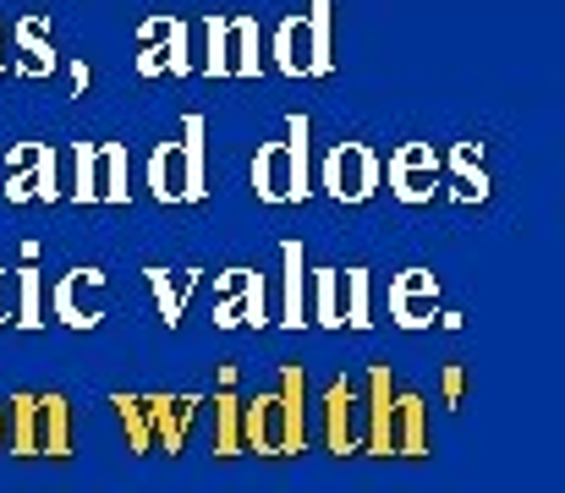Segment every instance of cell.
<instances>
[{"instance_id":"cell-32","label":"cell","mask_w":565,"mask_h":493,"mask_svg":"<svg viewBox=\"0 0 565 493\" xmlns=\"http://www.w3.org/2000/svg\"><path fill=\"white\" fill-rule=\"evenodd\" d=\"M66 154V197L72 203H99L94 197V143H72Z\"/></svg>"},{"instance_id":"cell-4","label":"cell","mask_w":565,"mask_h":493,"mask_svg":"<svg viewBox=\"0 0 565 493\" xmlns=\"http://www.w3.org/2000/svg\"><path fill=\"white\" fill-rule=\"evenodd\" d=\"M188 77L192 72V22L188 17H149L138 28V77Z\"/></svg>"},{"instance_id":"cell-13","label":"cell","mask_w":565,"mask_h":493,"mask_svg":"<svg viewBox=\"0 0 565 493\" xmlns=\"http://www.w3.org/2000/svg\"><path fill=\"white\" fill-rule=\"evenodd\" d=\"M390 417H395V378L390 367L374 362L369 367V400H363V439L374 456H390Z\"/></svg>"},{"instance_id":"cell-26","label":"cell","mask_w":565,"mask_h":493,"mask_svg":"<svg viewBox=\"0 0 565 493\" xmlns=\"http://www.w3.org/2000/svg\"><path fill=\"white\" fill-rule=\"evenodd\" d=\"M308 143H313V121H308V116H291V121H286V154H291V186H297V203L313 192V154H308Z\"/></svg>"},{"instance_id":"cell-12","label":"cell","mask_w":565,"mask_h":493,"mask_svg":"<svg viewBox=\"0 0 565 493\" xmlns=\"http://www.w3.org/2000/svg\"><path fill=\"white\" fill-rule=\"evenodd\" d=\"M149 400V433H154V450H182L192 433V417H198V400L192 395H143Z\"/></svg>"},{"instance_id":"cell-7","label":"cell","mask_w":565,"mask_h":493,"mask_svg":"<svg viewBox=\"0 0 565 493\" xmlns=\"http://www.w3.org/2000/svg\"><path fill=\"white\" fill-rule=\"evenodd\" d=\"M105 275L94 269V264H77V269H66L61 280H55V291H50V308H55V319L66 329H94L105 319Z\"/></svg>"},{"instance_id":"cell-20","label":"cell","mask_w":565,"mask_h":493,"mask_svg":"<svg viewBox=\"0 0 565 493\" xmlns=\"http://www.w3.org/2000/svg\"><path fill=\"white\" fill-rule=\"evenodd\" d=\"M132 164H127V143H94V197L99 203H127Z\"/></svg>"},{"instance_id":"cell-29","label":"cell","mask_w":565,"mask_h":493,"mask_svg":"<svg viewBox=\"0 0 565 493\" xmlns=\"http://www.w3.org/2000/svg\"><path fill=\"white\" fill-rule=\"evenodd\" d=\"M110 406H116V422H121V433H127V450L149 456V450H154V433H149V400H143V395H116Z\"/></svg>"},{"instance_id":"cell-30","label":"cell","mask_w":565,"mask_h":493,"mask_svg":"<svg viewBox=\"0 0 565 493\" xmlns=\"http://www.w3.org/2000/svg\"><path fill=\"white\" fill-rule=\"evenodd\" d=\"M214 456H242V400L231 389L214 395Z\"/></svg>"},{"instance_id":"cell-14","label":"cell","mask_w":565,"mask_h":493,"mask_svg":"<svg viewBox=\"0 0 565 493\" xmlns=\"http://www.w3.org/2000/svg\"><path fill=\"white\" fill-rule=\"evenodd\" d=\"M390 456H428V406H423V395H412V389H395Z\"/></svg>"},{"instance_id":"cell-27","label":"cell","mask_w":565,"mask_h":493,"mask_svg":"<svg viewBox=\"0 0 565 493\" xmlns=\"http://www.w3.org/2000/svg\"><path fill=\"white\" fill-rule=\"evenodd\" d=\"M341 286H347V308H341V324L347 329H369L374 324V269H363V264H352L347 275H341Z\"/></svg>"},{"instance_id":"cell-23","label":"cell","mask_w":565,"mask_h":493,"mask_svg":"<svg viewBox=\"0 0 565 493\" xmlns=\"http://www.w3.org/2000/svg\"><path fill=\"white\" fill-rule=\"evenodd\" d=\"M302 22H308V50H313V61H308V77H330V72H335V50H330L335 0H308Z\"/></svg>"},{"instance_id":"cell-17","label":"cell","mask_w":565,"mask_h":493,"mask_svg":"<svg viewBox=\"0 0 565 493\" xmlns=\"http://www.w3.org/2000/svg\"><path fill=\"white\" fill-rule=\"evenodd\" d=\"M280 264H286V275H280V324L286 329H302L308 324V269H302V242H280Z\"/></svg>"},{"instance_id":"cell-8","label":"cell","mask_w":565,"mask_h":493,"mask_svg":"<svg viewBox=\"0 0 565 493\" xmlns=\"http://www.w3.org/2000/svg\"><path fill=\"white\" fill-rule=\"evenodd\" d=\"M390 192L401 197V203H434V192H439V149L434 143H401L395 154H390Z\"/></svg>"},{"instance_id":"cell-34","label":"cell","mask_w":565,"mask_h":493,"mask_svg":"<svg viewBox=\"0 0 565 493\" xmlns=\"http://www.w3.org/2000/svg\"><path fill=\"white\" fill-rule=\"evenodd\" d=\"M11 302H17V275L0 269V324H11Z\"/></svg>"},{"instance_id":"cell-5","label":"cell","mask_w":565,"mask_h":493,"mask_svg":"<svg viewBox=\"0 0 565 493\" xmlns=\"http://www.w3.org/2000/svg\"><path fill=\"white\" fill-rule=\"evenodd\" d=\"M379 175H384V164L369 143H335L319 164V181L335 203H369L379 192Z\"/></svg>"},{"instance_id":"cell-6","label":"cell","mask_w":565,"mask_h":493,"mask_svg":"<svg viewBox=\"0 0 565 493\" xmlns=\"http://www.w3.org/2000/svg\"><path fill=\"white\" fill-rule=\"evenodd\" d=\"M214 324L220 329H264L269 324V297H264V275L258 269H225L214 275Z\"/></svg>"},{"instance_id":"cell-9","label":"cell","mask_w":565,"mask_h":493,"mask_svg":"<svg viewBox=\"0 0 565 493\" xmlns=\"http://www.w3.org/2000/svg\"><path fill=\"white\" fill-rule=\"evenodd\" d=\"M390 319L401 329H428L439 319V280H434V269H401L390 280Z\"/></svg>"},{"instance_id":"cell-19","label":"cell","mask_w":565,"mask_h":493,"mask_svg":"<svg viewBox=\"0 0 565 493\" xmlns=\"http://www.w3.org/2000/svg\"><path fill=\"white\" fill-rule=\"evenodd\" d=\"M39 456L61 461L72 456V400L66 395H39Z\"/></svg>"},{"instance_id":"cell-18","label":"cell","mask_w":565,"mask_h":493,"mask_svg":"<svg viewBox=\"0 0 565 493\" xmlns=\"http://www.w3.org/2000/svg\"><path fill=\"white\" fill-rule=\"evenodd\" d=\"M269 55H275V72H286V77H308L313 50H308V22H302V11L280 17V28H275V39H269Z\"/></svg>"},{"instance_id":"cell-10","label":"cell","mask_w":565,"mask_h":493,"mask_svg":"<svg viewBox=\"0 0 565 493\" xmlns=\"http://www.w3.org/2000/svg\"><path fill=\"white\" fill-rule=\"evenodd\" d=\"M319 406H324V444H330V456H352L363 444V400H358L352 378H335Z\"/></svg>"},{"instance_id":"cell-21","label":"cell","mask_w":565,"mask_h":493,"mask_svg":"<svg viewBox=\"0 0 565 493\" xmlns=\"http://www.w3.org/2000/svg\"><path fill=\"white\" fill-rule=\"evenodd\" d=\"M264 39H258V22L253 17H231L225 22V61H231V77H258L264 72Z\"/></svg>"},{"instance_id":"cell-36","label":"cell","mask_w":565,"mask_h":493,"mask_svg":"<svg viewBox=\"0 0 565 493\" xmlns=\"http://www.w3.org/2000/svg\"><path fill=\"white\" fill-rule=\"evenodd\" d=\"M0 44H6V28H0ZM0 72H6V61H0Z\"/></svg>"},{"instance_id":"cell-15","label":"cell","mask_w":565,"mask_h":493,"mask_svg":"<svg viewBox=\"0 0 565 493\" xmlns=\"http://www.w3.org/2000/svg\"><path fill=\"white\" fill-rule=\"evenodd\" d=\"M253 192H258V203H297L286 143H258V154H253Z\"/></svg>"},{"instance_id":"cell-2","label":"cell","mask_w":565,"mask_h":493,"mask_svg":"<svg viewBox=\"0 0 565 493\" xmlns=\"http://www.w3.org/2000/svg\"><path fill=\"white\" fill-rule=\"evenodd\" d=\"M203 138H209V121L203 116H182L177 138L171 143H154V154H149V192L160 203H203L209 197Z\"/></svg>"},{"instance_id":"cell-25","label":"cell","mask_w":565,"mask_h":493,"mask_svg":"<svg viewBox=\"0 0 565 493\" xmlns=\"http://www.w3.org/2000/svg\"><path fill=\"white\" fill-rule=\"evenodd\" d=\"M17 275V319L11 324H22V329H39L44 319H39V247L33 242H22V269H11Z\"/></svg>"},{"instance_id":"cell-3","label":"cell","mask_w":565,"mask_h":493,"mask_svg":"<svg viewBox=\"0 0 565 493\" xmlns=\"http://www.w3.org/2000/svg\"><path fill=\"white\" fill-rule=\"evenodd\" d=\"M6 197L11 203H61L66 197V154L55 143H17L6 154Z\"/></svg>"},{"instance_id":"cell-24","label":"cell","mask_w":565,"mask_h":493,"mask_svg":"<svg viewBox=\"0 0 565 493\" xmlns=\"http://www.w3.org/2000/svg\"><path fill=\"white\" fill-rule=\"evenodd\" d=\"M6 444L11 456H39V395L6 400Z\"/></svg>"},{"instance_id":"cell-35","label":"cell","mask_w":565,"mask_h":493,"mask_svg":"<svg viewBox=\"0 0 565 493\" xmlns=\"http://www.w3.org/2000/svg\"><path fill=\"white\" fill-rule=\"evenodd\" d=\"M0 439H6V406H0Z\"/></svg>"},{"instance_id":"cell-28","label":"cell","mask_w":565,"mask_h":493,"mask_svg":"<svg viewBox=\"0 0 565 493\" xmlns=\"http://www.w3.org/2000/svg\"><path fill=\"white\" fill-rule=\"evenodd\" d=\"M225 11H209L203 22H198V33H203V50L192 55V72H209V77H231V61H225Z\"/></svg>"},{"instance_id":"cell-31","label":"cell","mask_w":565,"mask_h":493,"mask_svg":"<svg viewBox=\"0 0 565 493\" xmlns=\"http://www.w3.org/2000/svg\"><path fill=\"white\" fill-rule=\"evenodd\" d=\"M308 319L324 329H341V269H313V302Z\"/></svg>"},{"instance_id":"cell-11","label":"cell","mask_w":565,"mask_h":493,"mask_svg":"<svg viewBox=\"0 0 565 493\" xmlns=\"http://www.w3.org/2000/svg\"><path fill=\"white\" fill-rule=\"evenodd\" d=\"M439 186L450 192V203H483L489 197V170H483L478 143H456L439 160Z\"/></svg>"},{"instance_id":"cell-22","label":"cell","mask_w":565,"mask_h":493,"mask_svg":"<svg viewBox=\"0 0 565 493\" xmlns=\"http://www.w3.org/2000/svg\"><path fill=\"white\" fill-rule=\"evenodd\" d=\"M17 44H22V61H17L22 77H50L61 66V55H55V44L44 33V17H22L17 22Z\"/></svg>"},{"instance_id":"cell-1","label":"cell","mask_w":565,"mask_h":493,"mask_svg":"<svg viewBox=\"0 0 565 493\" xmlns=\"http://www.w3.org/2000/svg\"><path fill=\"white\" fill-rule=\"evenodd\" d=\"M308 439V373L297 362L280 367V384L269 395L242 400V450L258 456H297Z\"/></svg>"},{"instance_id":"cell-33","label":"cell","mask_w":565,"mask_h":493,"mask_svg":"<svg viewBox=\"0 0 565 493\" xmlns=\"http://www.w3.org/2000/svg\"><path fill=\"white\" fill-rule=\"evenodd\" d=\"M439 389H445V406H461V395H467V367H461V362H445Z\"/></svg>"},{"instance_id":"cell-16","label":"cell","mask_w":565,"mask_h":493,"mask_svg":"<svg viewBox=\"0 0 565 493\" xmlns=\"http://www.w3.org/2000/svg\"><path fill=\"white\" fill-rule=\"evenodd\" d=\"M143 275H149V291H154V302H160V319L177 329L182 313H188L192 291H198V280H203V269H160V264H149Z\"/></svg>"}]
</instances>
